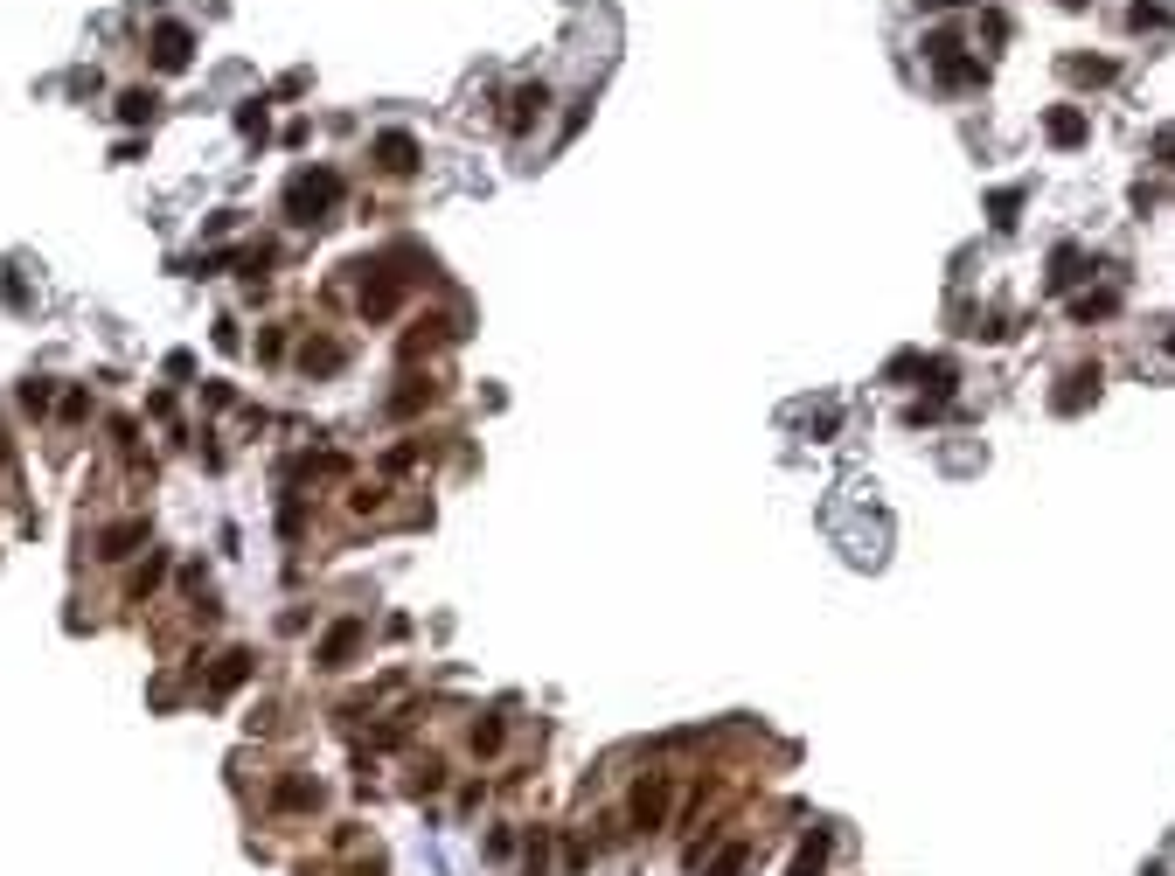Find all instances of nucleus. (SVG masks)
<instances>
[{
    "label": "nucleus",
    "mask_w": 1175,
    "mask_h": 876,
    "mask_svg": "<svg viewBox=\"0 0 1175 876\" xmlns=\"http://www.w3.org/2000/svg\"><path fill=\"white\" fill-rule=\"evenodd\" d=\"M334 202H341V174H334V167H306V174H293V188H286V216H293V223H327Z\"/></svg>",
    "instance_id": "nucleus-1"
},
{
    "label": "nucleus",
    "mask_w": 1175,
    "mask_h": 876,
    "mask_svg": "<svg viewBox=\"0 0 1175 876\" xmlns=\"http://www.w3.org/2000/svg\"><path fill=\"white\" fill-rule=\"evenodd\" d=\"M362 640H369V626H362V619H334V626L320 633V647H313V661H320L327 675H341V668H348V661L362 654Z\"/></svg>",
    "instance_id": "nucleus-2"
},
{
    "label": "nucleus",
    "mask_w": 1175,
    "mask_h": 876,
    "mask_svg": "<svg viewBox=\"0 0 1175 876\" xmlns=\"http://www.w3.org/2000/svg\"><path fill=\"white\" fill-rule=\"evenodd\" d=\"M543 112H550V84L536 77V84H515V91H508V119H501V126H508L515 140H529V133L543 126Z\"/></svg>",
    "instance_id": "nucleus-3"
},
{
    "label": "nucleus",
    "mask_w": 1175,
    "mask_h": 876,
    "mask_svg": "<svg viewBox=\"0 0 1175 876\" xmlns=\"http://www.w3.org/2000/svg\"><path fill=\"white\" fill-rule=\"evenodd\" d=\"M1099 383H1106V369H1099V362H1078V369H1064V390L1050 397V411H1057V418H1078L1085 404H1099Z\"/></svg>",
    "instance_id": "nucleus-4"
},
{
    "label": "nucleus",
    "mask_w": 1175,
    "mask_h": 876,
    "mask_svg": "<svg viewBox=\"0 0 1175 876\" xmlns=\"http://www.w3.org/2000/svg\"><path fill=\"white\" fill-rule=\"evenodd\" d=\"M1043 140L1057 146V153H1078V146L1092 140V112H1085V105H1050V112H1043Z\"/></svg>",
    "instance_id": "nucleus-5"
},
{
    "label": "nucleus",
    "mask_w": 1175,
    "mask_h": 876,
    "mask_svg": "<svg viewBox=\"0 0 1175 876\" xmlns=\"http://www.w3.org/2000/svg\"><path fill=\"white\" fill-rule=\"evenodd\" d=\"M932 84H939V91H988V56L953 49V56H939V63H932Z\"/></svg>",
    "instance_id": "nucleus-6"
},
{
    "label": "nucleus",
    "mask_w": 1175,
    "mask_h": 876,
    "mask_svg": "<svg viewBox=\"0 0 1175 876\" xmlns=\"http://www.w3.org/2000/svg\"><path fill=\"white\" fill-rule=\"evenodd\" d=\"M188 56H195V28L188 21H160L153 28V70H188Z\"/></svg>",
    "instance_id": "nucleus-7"
},
{
    "label": "nucleus",
    "mask_w": 1175,
    "mask_h": 876,
    "mask_svg": "<svg viewBox=\"0 0 1175 876\" xmlns=\"http://www.w3.org/2000/svg\"><path fill=\"white\" fill-rule=\"evenodd\" d=\"M1057 70H1064V84H1078V91H1106V84H1120V63H1113V56H1085V49L1057 56Z\"/></svg>",
    "instance_id": "nucleus-8"
},
{
    "label": "nucleus",
    "mask_w": 1175,
    "mask_h": 876,
    "mask_svg": "<svg viewBox=\"0 0 1175 876\" xmlns=\"http://www.w3.org/2000/svg\"><path fill=\"white\" fill-rule=\"evenodd\" d=\"M369 153H376V167H383V174H418V140H411L404 126L376 133V140H369Z\"/></svg>",
    "instance_id": "nucleus-9"
},
{
    "label": "nucleus",
    "mask_w": 1175,
    "mask_h": 876,
    "mask_svg": "<svg viewBox=\"0 0 1175 876\" xmlns=\"http://www.w3.org/2000/svg\"><path fill=\"white\" fill-rule=\"evenodd\" d=\"M1127 28L1134 35H1162V28H1175V7L1169 0H1127Z\"/></svg>",
    "instance_id": "nucleus-10"
},
{
    "label": "nucleus",
    "mask_w": 1175,
    "mask_h": 876,
    "mask_svg": "<svg viewBox=\"0 0 1175 876\" xmlns=\"http://www.w3.org/2000/svg\"><path fill=\"white\" fill-rule=\"evenodd\" d=\"M1078 279H1085V251H1078V244H1057V251H1050V292H1071Z\"/></svg>",
    "instance_id": "nucleus-11"
},
{
    "label": "nucleus",
    "mask_w": 1175,
    "mask_h": 876,
    "mask_svg": "<svg viewBox=\"0 0 1175 876\" xmlns=\"http://www.w3.org/2000/svg\"><path fill=\"white\" fill-rule=\"evenodd\" d=\"M341 362H348L341 341H306V348H299V369H306V376H334Z\"/></svg>",
    "instance_id": "nucleus-12"
},
{
    "label": "nucleus",
    "mask_w": 1175,
    "mask_h": 876,
    "mask_svg": "<svg viewBox=\"0 0 1175 876\" xmlns=\"http://www.w3.org/2000/svg\"><path fill=\"white\" fill-rule=\"evenodd\" d=\"M140 543H147V522H119V529H105L98 557H105V564H119V557H133Z\"/></svg>",
    "instance_id": "nucleus-13"
},
{
    "label": "nucleus",
    "mask_w": 1175,
    "mask_h": 876,
    "mask_svg": "<svg viewBox=\"0 0 1175 876\" xmlns=\"http://www.w3.org/2000/svg\"><path fill=\"white\" fill-rule=\"evenodd\" d=\"M153 112H160V98H153L147 84H133V91H119V119H126V126H153Z\"/></svg>",
    "instance_id": "nucleus-14"
},
{
    "label": "nucleus",
    "mask_w": 1175,
    "mask_h": 876,
    "mask_svg": "<svg viewBox=\"0 0 1175 876\" xmlns=\"http://www.w3.org/2000/svg\"><path fill=\"white\" fill-rule=\"evenodd\" d=\"M397 299H404L397 279H376V286L362 292V313H369V320H390V313H397Z\"/></svg>",
    "instance_id": "nucleus-15"
},
{
    "label": "nucleus",
    "mask_w": 1175,
    "mask_h": 876,
    "mask_svg": "<svg viewBox=\"0 0 1175 876\" xmlns=\"http://www.w3.org/2000/svg\"><path fill=\"white\" fill-rule=\"evenodd\" d=\"M918 49H925V63H939V56H953V49H967V35H960L953 21H939V28H925V42H918Z\"/></svg>",
    "instance_id": "nucleus-16"
},
{
    "label": "nucleus",
    "mask_w": 1175,
    "mask_h": 876,
    "mask_svg": "<svg viewBox=\"0 0 1175 876\" xmlns=\"http://www.w3.org/2000/svg\"><path fill=\"white\" fill-rule=\"evenodd\" d=\"M1113 306H1120V292H1078V299H1071V320L1092 327V320H1106Z\"/></svg>",
    "instance_id": "nucleus-17"
},
{
    "label": "nucleus",
    "mask_w": 1175,
    "mask_h": 876,
    "mask_svg": "<svg viewBox=\"0 0 1175 876\" xmlns=\"http://www.w3.org/2000/svg\"><path fill=\"white\" fill-rule=\"evenodd\" d=\"M244 675H251V654H244V647H230V654H223V661H216V682H209V689H216V696H223V689H237V682H244Z\"/></svg>",
    "instance_id": "nucleus-18"
},
{
    "label": "nucleus",
    "mask_w": 1175,
    "mask_h": 876,
    "mask_svg": "<svg viewBox=\"0 0 1175 876\" xmlns=\"http://www.w3.org/2000/svg\"><path fill=\"white\" fill-rule=\"evenodd\" d=\"M279 807H293V814H299V807H320V786H313V779H299V772H293V779H279Z\"/></svg>",
    "instance_id": "nucleus-19"
},
{
    "label": "nucleus",
    "mask_w": 1175,
    "mask_h": 876,
    "mask_svg": "<svg viewBox=\"0 0 1175 876\" xmlns=\"http://www.w3.org/2000/svg\"><path fill=\"white\" fill-rule=\"evenodd\" d=\"M1016 209H1023V188H995V195H988V216H995V230H1009V223H1016Z\"/></svg>",
    "instance_id": "nucleus-20"
},
{
    "label": "nucleus",
    "mask_w": 1175,
    "mask_h": 876,
    "mask_svg": "<svg viewBox=\"0 0 1175 876\" xmlns=\"http://www.w3.org/2000/svg\"><path fill=\"white\" fill-rule=\"evenodd\" d=\"M265 126H272V119H265V98H244V105H237V133L265 140Z\"/></svg>",
    "instance_id": "nucleus-21"
},
{
    "label": "nucleus",
    "mask_w": 1175,
    "mask_h": 876,
    "mask_svg": "<svg viewBox=\"0 0 1175 876\" xmlns=\"http://www.w3.org/2000/svg\"><path fill=\"white\" fill-rule=\"evenodd\" d=\"M160 578H167V557H160V550H153L147 564H140V571H133V584H126V591H133V598H147V591H153V584H160Z\"/></svg>",
    "instance_id": "nucleus-22"
},
{
    "label": "nucleus",
    "mask_w": 1175,
    "mask_h": 876,
    "mask_svg": "<svg viewBox=\"0 0 1175 876\" xmlns=\"http://www.w3.org/2000/svg\"><path fill=\"white\" fill-rule=\"evenodd\" d=\"M1009 28H1016V21H1009V14H1002V7H981V35H988V42H995V49H1002V42H1009Z\"/></svg>",
    "instance_id": "nucleus-23"
},
{
    "label": "nucleus",
    "mask_w": 1175,
    "mask_h": 876,
    "mask_svg": "<svg viewBox=\"0 0 1175 876\" xmlns=\"http://www.w3.org/2000/svg\"><path fill=\"white\" fill-rule=\"evenodd\" d=\"M744 863H751V842H731V849H724V856L710 863V876H737Z\"/></svg>",
    "instance_id": "nucleus-24"
},
{
    "label": "nucleus",
    "mask_w": 1175,
    "mask_h": 876,
    "mask_svg": "<svg viewBox=\"0 0 1175 876\" xmlns=\"http://www.w3.org/2000/svg\"><path fill=\"white\" fill-rule=\"evenodd\" d=\"M21 411H35V418L49 411V383H42V376H28V383H21Z\"/></svg>",
    "instance_id": "nucleus-25"
},
{
    "label": "nucleus",
    "mask_w": 1175,
    "mask_h": 876,
    "mask_svg": "<svg viewBox=\"0 0 1175 876\" xmlns=\"http://www.w3.org/2000/svg\"><path fill=\"white\" fill-rule=\"evenodd\" d=\"M821 856H828V842H821V835H814V842H807V849H800V863H793V876H821Z\"/></svg>",
    "instance_id": "nucleus-26"
},
{
    "label": "nucleus",
    "mask_w": 1175,
    "mask_h": 876,
    "mask_svg": "<svg viewBox=\"0 0 1175 876\" xmlns=\"http://www.w3.org/2000/svg\"><path fill=\"white\" fill-rule=\"evenodd\" d=\"M473 751H501V724H494V717L473 724Z\"/></svg>",
    "instance_id": "nucleus-27"
},
{
    "label": "nucleus",
    "mask_w": 1175,
    "mask_h": 876,
    "mask_svg": "<svg viewBox=\"0 0 1175 876\" xmlns=\"http://www.w3.org/2000/svg\"><path fill=\"white\" fill-rule=\"evenodd\" d=\"M946 7H967V0H918V14H946Z\"/></svg>",
    "instance_id": "nucleus-28"
},
{
    "label": "nucleus",
    "mask_w": 1175,
    "mask_h": 876,
    "mask_svg": "<svg viewBox=\"0 0 1175 876\" xmlns=\"http://www.w3.org/2000/svg\"><path fill=\"white\" fill-rule=\"evenodd\" d=\"M1057 7H1064V14H1085V7H1092V0H1057Z\"/></svg>",
    "instance_id": "nucleus-29"
},
{
    "label": "nucleus",
    "mask_w": 1175,
    "mask_h": 876,
    "mask_svg": "<svg viewBox=\"0 0 1175 876\" xmlns=\"http://www.w3.org/2000/svg\"><path fill=\"white\" fill-rule=\"evenodd\" d=\"M1162 348H1169V355H1175V320H1169V334H1162Z\"/></svg>",
    "instance_id": "nucleus-30"
},
{
    "label": "nucleus",
    "mask_w": 1175,
    "mask_h": 876,
    "mask_svg": "<svg viewBox=\"0 0 1175 876\" xmlns=\"http://www.w3.org/2000/svg\"><path fill=\"white\" fill-rule=\"evenodd\" d=\"M348 876H383V870H348Z\"/></svg>",
    "instance_id": "nucleus-31"
},
{
    "label": "nucleus",
    "mask_w": 1175,
    "mask_h": 876,
    "mask_svg": "<svg viewBox=\"0 0 1175 876\" xmlns=\"http://www.w3.org/2000/svg\"><path fill=\"white\" fill-rule=\"evenodd\" d=\"M1148 876H1169V870H1148Z\"/></svg>",
    "instance_id": "nucleus-32"
}]
</instances>
